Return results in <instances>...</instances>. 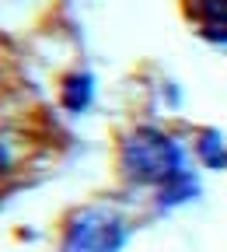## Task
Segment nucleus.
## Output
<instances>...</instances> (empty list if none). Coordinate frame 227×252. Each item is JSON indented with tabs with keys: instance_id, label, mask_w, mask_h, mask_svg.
Listing matches in <instances>:
<instances>
[{
	"instance_id": "2",
	"label": "nucleus",
	"mask_w": 227,
	"mask_h": 252,
	"mask_svg": "<svg viewBox=\"0 0 227 252\" xmlns=\"http://www.w3.org/2000/svg\"><path fill=\"white\" fill-rule=\"evenodd\" d=\"M122 242H126L122 217L102 207H87L70 220L63 252H119Z\"/></svg>"
},
{
	"instance_id": "3",
	"label": "nucleus",
	"mask_w": 227,
	"mask_h": 252,
	"mask_svg": "<svg viewBox=\"0 0 227 252\" xmlns=\"http://www.w3.org/2000/svg\"><path fill=\"white\" fill-rule=\"evenodd\" d=\"M196 11L206 28L227 32V0H196Z\"/></svg>"
},
{
	"instance_id": "1",
	"label": "nucleus",
	"mask_w": 227,
	"mask_h": 252,
	"mask_svg": "<svg viewBox=\"0 0 227 252\" xmlns=\"http://www.w3.org/2000/svg\"><path fill=\"white\" fill-rule=\"evenodd\" d=\"M122 168L137 182L161 186V182H171L182 172V151L161 130L140 126V130H133L122 144Z\"/></svg>"
},
{
	"instance_id": "4",
	"label": "nucleus",
	"mask_w": 227,
	"mask_h": 252,
	"mask_svg": "<svg viewBox=\"0 0 227 252\" xmlns=\"http://www.w3.org/2000/svg\"><path fill=\"white\" fill-rule=\"evenodd\" d=\"M87 98H91V81L87 77H70L67 91H63V102H67L70 109H84Z\"/></svg>"
}]
</instances>
